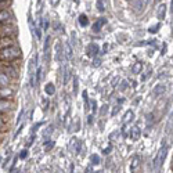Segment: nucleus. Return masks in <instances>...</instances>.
Wrapping results in <instances>:
<instances>
[{
    "label": "nucleus",
    "mask_w": 173,
    "mask_h": 173,
    "mask_svg": "<svg viewBox=\"0 0 173 173\" xmlns=\"http://www.w3.org/2000/svg\"><path fill=\"white\" fill-rule=\"evenodd\" d=\"M20 57H21V49L18 46H12L0 50V61L3 64H11L17 61Z\"/></svg>",
    "instance_id": "obj_1"
},
{
    "label": "nucleus",
    "mask_w": 173,
    "mask_h": 173,
    "mask_svg": "<svg viewBox=\"0 0 173 173\" xmlns=\"http://www.w3.org/2000/svg\"><path fill=\"white\" fill-rule=\"evenodd\" d=\"M0 72L6 73V75H8L11 79H17L18 75H20V71H18V68L15 65H11V64H3L2 67H0Z\"/></svg>",
    "instance_id": "obj_2"
},
{
    "label": "nucleus",
    "mask_w": 173,
    "mask_h": 173,
    "mask_svg": "<svg viewBox=\"0 0 173 173\" xmlns=\"http://www.w3.org/2000/svg\"><path fill=\"white\" fill-rule=\"evenodd\" d=\"M12 22H14V15L8 8L0 11V25H12Z\"/></svg>",
    "instance_id": "obj_3"
},
{
    "label": "nucleus",
    "mask_w": 173,
    "mask_h": 173,
    "mask_svg": "<svg viewBox=\"0 0 173 173\" xmlns=\"http://www.w3.org/2000/svg\"><path fill=\"white\" fill-rule=\"evenodd\" d=\"M166 152H168V147L163 146L162 148L159 150V152H158V155L155 156V159H154V165H152L154 171H158L159 169V166H161V163L163 162V159H165V156H166Z\"/></svg>",
    "instance_id": "obj_4"
},
{
    "label": "nucleus",
    "mask_w": 173,
    "mask_h": 173,
    "mask_svg": "<svg viewBox=\"0 0 173 173\" xmlns=\"http://www.w3.org/2000/svg\"><path fill=\"white\" fill-rule=\"evenodd\" d=\"M17 33V29H15L14 25H0V37L4 36H14Z\"/></svg>",
    "instance_id": "obj_5"
},
{
    "label": "nucleus",
    "mask_w": 173,
    "mask_h": 173,
    "mask_svg": "<svg viewBox=\"0 0 173 173\" xmlns=\"http://www.w3.org/2000/svg\"><path fill=\"white\" fill-rule=\"evenodd\" d=\"M12 46H15V40H14V37H11V36L0 37V50L7 49V47H12Z\"/></svg>",
    "instance_id": "obj_6"
},
{
    "label": "nucleus",
    "mask_w": 173,
    "mask_h": 173,
    "mask_svg": "<svg viewBox=\"0 0 173 173\" xmlns=\"http://www.w3.org/2000/svg\"><path fill=\"white\" fill-rule=\"evenodd\" d=\"M14 97V90L11 87H0V100H11Z\"/></svg>",
    "instance_id": "obj_7"
},
{
    "label": "nucleus",
    "mask_w": 173,
    "mask_h": 173,
    "mask_svg": "<svg viewBox=\"0 0 173 173\" xmlns=\"http://www.w3.org/2000/svg\"><path fill=\"white\" fill-rule=\"evenodd\" d=\"M147 2L148 0H134L132 3V8L134 12H141L144 10V7L147 6Z\"/></svg>",
    "instance_id": "obj_8"
},
{
    "label": "nucleus",
    "mask_w": 173,
    "mask_h": 173,
    "mask_svg": "<svg viewBox=\"0 0 173 173\" xmlns=\"http://www.w3.org/2000/svg\"><path fill=\"white\" fill-rule=\"evenodd\" d=\"M12 81H14V79H11L8 75L0 72V87H10V85L12 83Z\"/></svg>",
    "instance_id": "obj_9"
},
{
    "label": "nucleus",
    "mask_w": 173,
    "mask_h": 173,
    "mask_svg": "<svg viewBox=\"0 0 173 173\" xmlns=\"http://www.w3.org/2000/svg\"><path fill=\"white\" fill-rule=\"evenodd\" d=\"M11 110H12L11 100H0V114H6V112Z\"/></svg>",
    "instance_id": "obj_10"
},
{
    "label": "nucleus",
    "mask_w": 173,
    "mask_h": 173,
    "mask_svg": "<svg viewBox=\"0 0 173 173\" xmlns=\"http://www.w3.org/2000/svg\"><path fill=\"white\" fill-rule=\"evenodd\" d=\"M105 24H107V18H104V17L98 18V20L94 22V25H93V32H100L101 28L104 27Z\"/></svg>",
    "instance_id": "obj_11"
},
{
    "label": "nucleus",
    "mask_w": 173,
    "mask_h": 173,
    "mask_svg": "<svg viewBox=\"0 0 173 173\" xmlns=\"http://www.w3.org/2000/svg\"><path fill=\"white\" fill-rule=\"evenodd\" d=\"M165 90H166V86L165 85H156L155 86V89L152 90V96L154 97H161V96L165 93Z\"/></svg>",
    "instance_id": "obj_12"
},
{
    "label": "nucleus",
    "mask_w": 173,
    "mask_h": 173,
    "mask_svg": "<svg viewBox=\"0 0 173 173\" xmlns=\"http://www.w3.org/2000/svg\"><path fill=\"white\" fill-rule=\"evenodd\" d=\"M98 54V46L96 43H90L87 46V56L90 57H96Z\"/></svg>",
    "instance_id": "obj_13"
},
{
    "label": "nucleus",
    "mask_w": 173,
    "mask_h": 173,
    "mask_svg": "<svg viewBox=\"0 0 173 173\" xmlns=\"http://www.w3.org/2000/svg\"><path fill=\"white\" fill-rule=\"evenodd\" d=\"M140 134H141V132H140L139 126H133L130 129V137H132V140H134V141H137L140 139Z\"/></svg>",
    "instance_id": "obj_14"
},
{
    "label": "nucleus",
    "mask_w": 173,
    "mask_h": 173,
    "mask_svg": "<svg viewBox=\"0 0 173 173\" xmlns=\"http://www.w3.org/2000/svg\"><path fill=\"white\" fill-rule=\"evenodd\" d=\"M50 40H51V37H50V36H47V37H46V40H44V47H43V50H44V58H46V61H49V53H50Z\"/></svg>",
    "instance_id": "obj_15"
},
{
    "label": "nucleus",
    "mask_w": 173,
    "mask_h": 173,
    "mask_svg": "<svg viewBox=\"0 0 173 173\" xmlns=\"http://www.w3.org/2000/svg\"><path fill=\"white\" fill-rule=\"evenodd\" d=\"M62 57H64V51L61 50V43H57L56 44V60L58 62H61Z\"/></svg>",
    "instance_id": "obj_16"
},
{
    "label": "nucleus",
    "mask_w": 173,
    "mask_h": 173,
    "mask_svg": "<svg viewBox=\"0 0 173 173\" xmlns=\"http://www.w3.org/2000/svg\"><path fill=\"white\" fill-rule=\"evenodd\" d=\"M139 165H140V156L136 155V156H134V158L132 159V162H130V171L134 172L137 168H139Z\"/></svg>",
    "instance_id": "obj_17"
},
{
    "label": "nucleus",
    "mask_w": 173,
    "mask_h": 173,
    "mask_svg": "<svg viewBox=\"0 0 173 173\" xmlns=\"http://www.w3.org/2000/svg\"><path fill=\"white\" fill-rule=\"evenodd\" d=\"M44 91H46L47 96H53L54 93H56V86H54L53 83H47V85L44 86Z\"/></svg>",
    "instance_id": "obj_18"
},
{
    "label": "nucleus",
    "mask_w": 173,
    "mask_h": 173,
    "mask_svg": "<svg viewBox=\"0 0 173 173\" xmlns=\"http://www.w3.org/2000/svg\"><path fill=\"white\" fill-rule=\"evenodd\" d=\"M65 56L68 58V61H72L73 60V54H72V49H71V44L65 43Z\"/></svg>",
    "instance_id": "obj_19"
},
{
    "label": "nucleus",
    "mask_w": 173,
    "mask_h": 173,
    "mask_svg": "<svg viewBox=\"0 0 173 173\" xmlns=\"http://www.w3.org/2000/svg\"><path fill=\"white\" fill-rule=\"evenodd\" d=\"M165 14H166V6L162 3V4L159 6L158 11H156V15H158V18H161V20H163V18H165Z\"/></svg>",
    "instance_id": "obj_20"
},
{
    "label": "nucleus",
    "mask_w": 173,
    "mask_h": 173,
    "mask_svg": "<svg viewBox=\"0 0 173 173\" xmlns=\"http://www.w3.org/2000/svg\"><path fill=\"white\" fill-rule=\"evenodd\" d=\"M79 25H81V27H87V25H89V18H87V15H85V14H81V15H79Z\"/></svg>",
    "instance_id": "obj_21"
},
{
    "label": "nucleus",
    "mask_w": 173,
    "mask_h": 173,
    "mask_svg": "<svg viewBox=\"0 0 173 173\" xmlns=\"http://www.w3.org/2000/svg\"><path fill=\"white\" fill-rule=\"evenodd\" d=\"M141 69H143V64L141 62H136L132 67V72L134 73V75H139V73L141 72Z\"/></svg>",
    "instance_id": "obj_22"
},
{
    "label": "nucleus",
    "mask_w": 173,
    "mask_h": 173,
    "mask_svg": "<svg viewBox=\"0 0 173 173\" xmlns=\"http://www.w3.org/2000/svg\"><path fill=\"white\" fill-rule=\"evenodd\" d=\"M105 7H107V4H105V0H97V10L100 12H104L105 11Z\"/></svg>",
    "instance_id": "obj_23"
},
{
    "label": "nucleus",
    "mask_w": 173,
    "mask_h": 173,
    "mask_svg": "<svg viewBox=\"0 0 173 173\" xmlns=\"http://www.w3.org/2000/svg\"><path fill=\"white\" fill-rule=\"evenodd\" d=\"M42 81V68H36V79H35V86L37 85V83H40Z\"/></svg>",
    "instance_id": "obj_24"
},
{
    "label": "nucleus",
    "mask_w": 173,
    "mask_h": 173,
    "mask_svg": "<svg viewBox=\"0 0 173 173\" xmlns=\"http://www.w3.org/2000/svg\"><path fill=\"white\" fill-rule=\"evenodd\" d=\"M133 119V112L132 111H127L126 114H125V119H123V122L126 123V122H130V121Z\"/></svg>",
    "instance_id": "obj_25"
},
{
    "label": "nucleus",
    "mask_w": 173,
    "mask_h": 173,
    "mask_svg": "<svg viewBox=\"0 0 173 173\" xmlns=\"http://www.w3.org/2000/svg\"><path fill=\"white\" fill-rule=\"evenodd\" d=\"M90 161H91L93 165H98V163H100V156H98V155H91Z\"/></svg>",
    "instance_id": "obj_26"
},
{
    "label": "nucleus",
    "mask_w": 173,
    "mask_h": 173,
    "mask_svg": "<svg viewBox=\"0 0 173 173\" xmlns=\"http://www.w3.org/2000/svg\"><path fill=\"white\" fill-rule=\"evenodd\" d=\"M69 76H71V72H69L68 69L65 68V73H64V85H67V83H68V81H69Z\"/></svg>",
    "instance_id": "obj_27"
},
{
    "label": "nucleus",
    "mask_w": 173,
    "mask_h": 173,
    "mask_svg": "<svg viewBox=\"0 0 173 173\" xmlns=\"http://www.w3.org/2000/svg\"><path fill=\"white\" fill-rule=\"evenodd\" d=\"M6 126H7V122L4 121V118H3V116H0V132H2V130H4Z\"/></svg>",
    "instance_id": "obj_28"
},
{
    "label": "nucleus",
    "mask_w": 173,
    "mask_h": 173,
    "mask_svg": "<svg viewBox=\"0 0 173 173\" xmlns=\"http://www.w3.org/2000/svg\"><path fill=\"white\" fill-rule=\"evenodd\" d=\"M83 100H85V108L89 110V98H87V91L83 93Z\"/></svg>",
    "instance_id": "obj_29"
},
{
    "label": "nucleus",
    "mask_w": 173,
    "mask_h": 173,
    "mask_svg": "<svg viewBox=\"0 0 173 173\" xmlns=\"http://www.w3.org/2000/svg\"><path fill=\"white\" fill-rule=\"evenodd\" d=\"M78 78H73V94H76V93H78Z\"/></svg>",
    "instance_id": "obj_30"
},
{
    "label": "nucleus",
    "mask_w": 173,
    "mask_h": 173,
    "mask_svg": "<svg viewBox=\"0 0 173 173\" xmlns=\"http://www.w3.org/2000/svg\"><path fill=\"white\" fill-rule=\"evenodd\" d=\"M158 29H159V24H156V25H154V27H151L150 28V33H156L158 32Z\"/></svg>",
    "instance_id": "obj_31"
},
{
    "label": "nucleus",
    "mask_w": 173,
    "mask_h": 173,
    "mask_svg": "<svg viewBox=\"0 0 173 173\" xmlns=\"http://www.w3.org/2000/svg\"><path fill=\"white\" fill-rule=\"evenodd\" d=\"M50 133H53V126H49V127H47V130H46V132L43 133V136H44V137H46V139H47V137L50 136Z\"/></svg>",
    "instance_id": "obj_32"
},
{
    "label": "nucleus",
    "mask_w": 173,
    "mask_h": 173,
    "mask_svg": "<svg viewBox=\"0 0 173 173\" xmlns=\"http://www.w3.org/2000/svg\"><path fill=\"white\" fill-rule=\"evenodd\" d=\"M43 29H49V17L43 18Z\"/></svg>",
    "instance_id": "obj_33"
},
{
    "label": "nucleus",
    "mask_w": 173,
    "mask_h": 173,
    "mask_svg": "<svg viewBox=\"0 0 173 173\" xmlns=\"http://www.w3.org/2000/svg\"><path fill=\"white\" fill-rule=\"evenodd\" d=\"M18 156H20L21 159H25V158L28 156V151H27V150H22V151L20 152V155H18Z\"/></svg>",
    "instance_id": "obj_34"
},
{
    "label": "nucleus",
    "mask_w": 173,
    "mask_h": 173,
    "mask_svg": "<svg viewBox=\"0 0 173 173\" xmlns=\"http://www.w3.org/2000/svg\"><path fill=\"white\" fill-rule=\"evenodd\" d=\"M53 146H54V141H46V143H44V148H46V150L51 148Z\"/></svg>",
    "instance_id": "obj_35"
},
{
    "label": "nucleus",
    "mask_w": 173,
    "mask_h": 173,
    "mask_svg": "<svg viewBox=\"0 0 173 173\" xmlns=\"http://www.w3.org/2000/svg\"><path fill=\"white\" fill-rule=\"evenodd\" d=\"M119 108H121V107H119V105H116V107H115V108H114V111H112V116H115V115H116V114H118V112H119Z\"/></svg>",
    "instance_id": "obj_36"
},
{
    "label": "nucleus",
    "mask_w": 173,
    "mask_h": 173,
    "mask_svg": "<svg viewBox=\"0 0 173 173\" xmlns=\"http://www.w3.org/2000/svg\"><path fill=\"white\" fill-rule=\"evenodd\" d=\"M150 73H152V72H151V71H148V72L146 73V75H143V76H141V81H146V79L150 76Z\"/></svg>",
    "instance_id": "obj_37"
},
{
    "label": "nucleus",
    "mask_w": 173,
    "mask_h": 173,
    "mask_svg": "<svg viewBox=\"0 0 173 173\" xmlns=\"http://www.w3.org/2000/svg\"><path fill=\"white\" fill-rule=\"evenodd\" d=\"M54 27H56V31H61V25H60V22H56Z\"/></svg>",
    "instance_id": "obj_38"
},
{
    "label": "nucleus",
    "mask_w": 173,
    "mask_h": 173,
    "mask_svg": "<svg viewBox=\"0 0 173 173\" xmlns=\"http://www.w3.org/2000/svg\"><path fill=\"white\" fill-rule=\"evenodd\" d=\"M60 3V0H50V4L51 6H57Z\"/></svg>",
    "instance_id": "obj_39"
},
{
    "label": "nucleus",
    "mask_w": 173,
    "mask_h": 173,
    "mask_svg": "<svg viewBox=\"0 0 173 173\" xmlns=\"http://www.w3.org/2000/svg\"><path fill=\"white\" fill-rule=\"evenodd\" d=\"M104 154H110L111 152V146L110 147H107V148H104V151H102Z\"/></svg>",
    "instance_id": "obj_40"
},
{
    "label": "nucleus",
    "mask_w": 173,
    "mask_h": 173,
    "mask_svg": "<svg viewBox=\"0 0 173 173\" xmlns=\"http://www.w3.org/2000/svg\"><path fill=\"white\" fill-rule=\"evenodd\" d=\"M91 105H93V112H96V110H97V104H96V101H91Z\"/></svg>",
    "instance_id": "obj_41"
},
{
    "label": "nucleus",
    "mask_w": 173,
    "mask_h": 173,
    "mask_svg": "<svg viewBox=\"0 0 173 173\" xmlns=\"http://www.w3.org/2000/svg\"><path fill=\"white\" fill-rule=\"evenodd\" d=\"M87 122H89V123H91V122H93V116H89V119H87Z\"/></svg>",
    "instance_id": "obj_42"
},
{
    "label": "nucleus",
    "mask_w": 173,
    "mask_h": 173,
    "mask_svg": "<svg viewBox=\"0 0 173 173\" xmlns=\"http://www.w3.org/2000/svg\"><path fill=\"white\" fill-rule=\"evenodd\" d=\"M171 6H172V10H173V0H172V2H171Z\"/></svg>",
    "instance_id": "obj_43"
},
{
    "label": "nucleus",
    "mask_w": 173,
    "mask_h": 173,
    "mask_svg": "<svg viewBox=\"0 0 173 173\" xmlns=\"http://www.w3.org/2000/svg\"><path fill=\"white\" fill-rule=\"evenodd\" d=\"M3 2H6V0H0V3H3Z\"/></svg>",
    "instance_id": "obj_44"
},
{
    "label": "nucleus",
    "mask_w": 173,
    "mask_h": 173,
    "mask_svg": "<svg viewBox=\"0 0 173 173\" xmlns=\"http://www.w3.org/2000/svg\"><path fill=\"white\" fill-rule=\"evenodd\" d=\"M172 171H173V162H172Z\"/></svg>",
    "instance_id": "obj_45"
},
{
    "label": "nucleus",
    "mask_w": 173,
    "mask_h": 173,
    "mask_svg": "<svg viewBox=\"0 0 173 173\" xmlns=\"http://www.w3.org/2000/svg\"><path fill=\"white\" fill-rule=\"evenodd\" d=\"M0 143H2V137H0Z\"/></svg>",
    "instance_id": "obj_46"
},
{
    "label": "nucleus",
    "mask_w": 173,
    "mask_h": 173,
    "mask_svg": "<svg viewBox=\"0 0 173 173\" xmlns=\"http://www.w3.org/2000/svg\"><path fill=\"white\" fill-rule=\"evenodd\" d=\"M75 2H76V3H78V2H79V0H75Z\"/></svg>",
    "instance_id": "obj_47"
}]
</instances>
